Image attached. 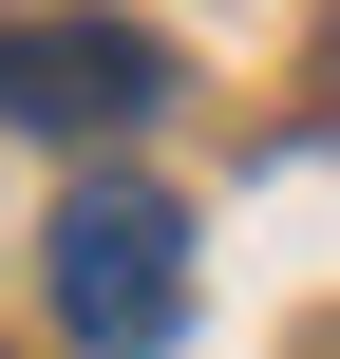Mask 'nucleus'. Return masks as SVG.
Returning <instances> with one entry per match:
<instances>
[{"label":"nucleus","mask_w":340,"mask_h":359,"mask_svg":"<svg viewBox=\"0 0 340 359\" xmlns=\"http://www.w3.org/2000/svg\"><path fill=\"white\" fill-rule=\"evenodd\" d=\"M170 95V57L132 19H0V114L19 133H132Z\"/></svg>","instance_id":"f03ea898"},{"label":"nucleus","mask_w":340,"mask_h":359,"mask_svg":"<svg viewBox=\"0 0 340 359\" xmlns=\"http://www.w3.org/2000/svg\"><path fill=\"white\" fill-rule=\"evenodd\" d=\"M38 284H57V322H76L95 359H151L170 322H189V208H170V189H132V170H95V189H57Z\"/></svg>","instance_id":"f257e3e1"}]
</instances>
